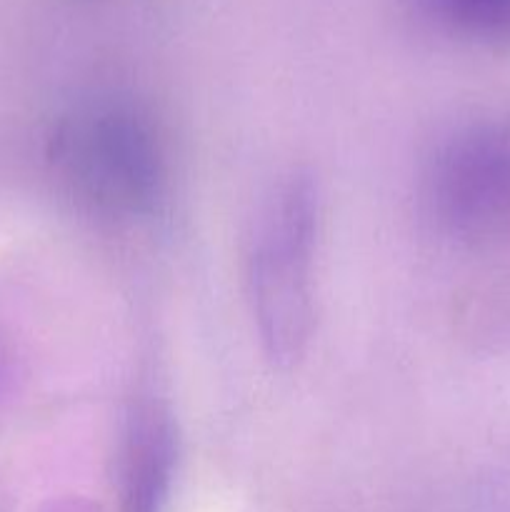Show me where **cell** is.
<instances>
[{
    "mask_svg": "<svg viewBox=\"0 0 510 512\" xmlns=\"http://www.w3.org/2000/svg\"><path fill=\"white\" fill-rule=\"evenodd\" d=\"M50 158L75 198L105 215H143L163 193L158 130L125 100L100 98L70 110L55 128Z\"/></svg>",
    "mask_w": 510,
    "mask_h": 512,
    "instance_id": "1",
    "label": "cell"
},
{
    "mask_svg": "<svg viewBox=\"0 0 510 512\" xmlns=\"http://www.w3.org/2000/svg\"><path fill=\"white\" fill-rule=\"evenodd\" d=\"M315 238L318 195L308 178H295L268 208L250 253L253 315L275 363L298 360L310 340Z\"/></svg>",
    "mask_w": 510,
    "mask_h": 512,
    "instance_id": "2",
    "label": "cell"
},
{
    "mask_svg": "<svg viewBox=\"0 0 510 512\" xmlns=\"http://www.w3.org/2000/svg\"><path fill=\"white\" fill-rule=\"evenodd\" d=\"M430 200L455 233L485 235L510 220V128L478 125L448 140L430 170Z\"/></svg>",
    "mask_w": 510,
    "mask_h": 512,
    "instance_id": "3",
    "label": "cell"
},
{
    "mask_svg": "<svg viewBox=\"0 0 510 512\" xmlns=\"http://www.w3.org/2000/svg\"><path fill=\"white\" fill-rule=\"evenodd\" d=\"M428 23L473 40H510V0H410Z\"/></svg>",
    "mask_w": 510,
    "mask_h": 512,
    "instance_id": "4",
    "label": "cell"
}]
</instances>
